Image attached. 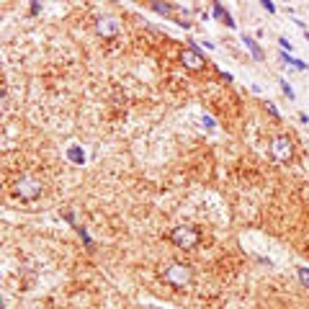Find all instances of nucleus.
<instances>
[{
  "label": "nucleus",
  "instance_id": "1",
  "mask_svg": "<svg viewBox=\"0 0 309 309\" xmlns=\"http://www.w3.org/2000/svg\"><path fill=\"white\" fill-rule=\"evenodd\" d=\"M199 240H201V235H199V230H196V227H175L170 232V242L175 247H181V250L196 247V245H199Z\"/></svg>",
  "mask_w": 309,
  "mask_h": 309
},
{
  "label": "nucleus",
  "instance_id": "2",
  "mask_svg": "<svg viewBox=\"0 0 309 309\" xmlns=\"http://www.w3.org/2000/svg\"><path fill=\"white\" fill-rule=\"evenodd\" d=\"M13 196H16V199H23V201L36 199V196H41V183L34 175H21V181L13 188Z\"/></svg>",
  "mask_w": 309,
  "mask_h": 309
},
{
  "label": "nucleus",
  "instance_id": "3",
  "mask_svg": "<svg viewBox=\"0 0 309 309\" xmlns=\"http://www.w3.org/2000/svg\"><path fill=\"white\" fill-rule=\"evenodd\" d=\"M271 155H273V160H278V162L291 160V155H294V145H291V139H289V137H284V134L273 137V139H271Z\"/></svg>",
  "mask_w": 309,
  "mask_h": 309
},
{
  "label": "nucleus",
  "instance_id": "4",
  "mask_svg": "<svg viewBox=\"0 0 309 309\" xmlns=\"http://www.w3.org/2000/svg\"><path fill=\"white\" fill-rule=\"evenodd\" d=\"M162 278L167 281V284H173V286H186L191 281V268H186L183 263H173V266L165 268Z\"/></svg>",
  "mask_w": 309,
  "mask_h": 309
},
{
  "label": "nucleus",
  "instance_id": "5",
  "mask_svg": "<svg viewBox=\"0 0 309 309\" xmlns=\"http://www.w3.org/2000/svg\"><path fill=\"white\" fill-rule=\"evenodd\" d=\"M181 62H183L188 70H193V72H199V70L206 67V60H204L196 49H186V52L181 54Z\"/></svg>",
  "mask_w": 309,
  "mask_h": 309
},
{
  "label": "nucleus",
  "instance_id": "6",
  "mask_svg": "<svg viewBox=\"0 0 309 309\" xmlns=\"http://www.w3.org/2000/svg\"><path fill=\"white\" fill-rule=\"evenodd\" d=\"M96 29H98V34H101V36H114V34L119 31V21H116V18H111V16H106V18H101V21H98Z\"/></svg>",
  "mask_w": 309,
  "mask_h": 309
},
{
  "label": "nucleus",
  "instance_id": "7",
  "mask_svg": "<svg viewBox=\"0 0 309 309\" xmlns=\"http://www.w3.org/2000/svg\"><path fill=\"white\" fill-rule=\"evenodd\" d=\"M242 44L250 49V54H252V60H258V62H263V57H266V54H263V49L258 47V41L255 39H252V36H247V34H242Z\"/></svg>",
  "mask_w": 309,
  "mask_h": 309
},
{
  "label": "nucleus",
  "instance_id": "8",
  "mask_svg": "<svg viewBox=\"0 0 309 309\" xmlns=\"http://www.w3.org/2000/svg\"><path fill=\"white\" fill-rule=\"evenodd\" d=\"M214 16H216V18H222V21H227L230 29H235V21H232V16H230L227 11H224V6H222V3H214Z\"/></svg>",
  "mask_w": 309,
  "mask_h": 309
},
{
  "label": "nucleus",
  "instance_id": "9",
  "mask_svg": "<svg viewBox=\"0 0 309 309\" xmlns=\"http://www.w3.org/2000/svg\"><path fill=\"white\" fill-rule=\"evenodd\" d=\"M67 155H70V160H72V162H77V165H80V162H85V152H82L80 147H70V152H67Z\"/></svg>",
  "mask_w": 309,
  "mask_h": 309
},
{
  "label": "nucleus",
  "instance_id": "10",
  "mask_svg": "<svg viewBox=\"0 0 309 309\" xmlns=\"http://www.w3.org/2000/svg\"><path fill=\"white\" fill-rule=\"evenodd\" d=\"M281 60H284V62H289V65H294V67H299V70H306V62H301V60H294V57H289L286 52L281 54Z\"/></svg>",
  "mask_w": 309,
  "mask_h": 309
},
{
  "label": "nucleus",
  "instance_id": "11",
  "mask_svg": "<svg viewBox=\"0 0 309 309\" xmlns=\"http://www.w3.org/2000/svg\"><path fill=\"white\" fill-rule=\"evenodd\" d=\"M281 88H284V93H286V98H289V101H294V98H296V93H294V88L289 85V82H286V80H281Z\"/></svg>",
  "mask_w": 309,
  "mask_h": 309
},
{
  "label": "nucleus",
  "instance_id": "12",
  "mask_svg": "<svg viewBox=\"0 0 309 309\" xmlns=\"http://www.w3.org/2000/svg\"><path fill=\"white\" fill-rule=\"evenodd\" d=\"M150 8H155L157 13H167V11H170V3H157V0H155V3H150Z\"/></svg>",
  "mask_w": 309,
  "mask_h": 309
},
{
  "label": "nucleus",
  "instance_id": "13",
  "mask_svg": "<svg viewBox=\"0 0 309 309\" xmlns=\"http://www.w3.org/2000/svg\"><path fill=\"white\" fill-rule=\"evenodd\" d=\"M299 278L304 286H309V268H299Z\"/></svg>",
  "mask_w": 309,
  "mask_h": 309
},
{
  "label": "nucleus",
  "instance_id": "14",
  "mask_svg": "<svg viewBox=\"0 0 309 309\" xmlns=\"http://www.w3.org/2000/svg\"><path fill=\"white\" fill-rule=\"evenodd\" d=\"M260 6H263V8L268 11V13H273V11H276V6L271 3V0H263V3H260Z\"/></svg>",
  "mask_w": 309,
  "mask_h": 309
},
{
  "label": "nucleus",
  "instance_id": "15",
  "mask_svg": "<svg viewBox=\"0 0 309 309\" xmlns=\"http://www.w3.org/2000/svg\"><path fill=\"white\" fill-rule=\"evenodd\" d=\"M278 44L284 47V49H289V52H291V44H289V39H286V36H281V39H278Z\"/></svg>",
  "mask_w": 309,
  "mask_h": 309
},
{
  "label": "nucleus",
  "instance_id": "16",
  "mask_svg": "<svg viewBox=\"0 0 309 309\" xmlns=\"http://www.w3.org/2000/svg\"><path fill=\"white\" fill-rule=\"evenodd\" d=\"M268 111H271V114H273V116H281V114H278V108H276L273 103H268Z\"/></svg>",
  "mask_w": 309,
  "mask_h": 309
},
{
  "label": "nucleus",
  "instance_id": "17",
  "mask_svg": "<svg viewBox=\"0 0 309 309\" xmlns=\"http://www.w3.org/2000/svg\"><path fill=\"white\" fill-rule=\"evenodd\" d=\"M204 124H206L209 129H214V119H209V116H204Z\"/></svg>",
  "mask_w": 309,
  "mask_h": 309
}]
</instances>
